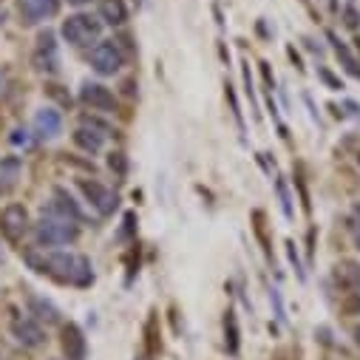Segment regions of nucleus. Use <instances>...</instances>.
<instances>
[{
  "label": "nucleus",
  "mask_w": 360,
  "mask_h": 360,
  "mask_svg": "<svg viewBox=\"0 0 360 360\" xmlns=\"http://www.w3.org/2000/svg\"><path fill=\"white\" fill-rule=\"evenodd\" d=\"M18 170H20V162H18V159H4V162H0V193L9 191V188H15Z\"/></svg>",
  "instance_id": "obj_18"
},
{
  "label": "nucleus",
  "mask_w": 360,
  "mask_h": 360,
  "mask_svg": "<svg viewBox=\"0 0 360 360\" xmlns=\"http://www.w3.org/2000/svg\"><path fill=\"white\" fill-rule=\"evenodd\" d=\"M85 125H91V131H88V128H77L74 131V142L82 148V150H88V153H97L100 148H103V142H105V131L108 128H103L100 122H94V120H88L85 117Z\"/></svg>",
  "instance_id": "obj_10"
},
{
  "label": "nucleus",
  "mask_w": 360,
  "mask_h": 360,
  "mask_svg": "<svg viewBox=\"0 0 360 360\" xmlns=\"http://www.w3.org/2000/svg\"><path fill=\"white\" fill-rule=\"evenodd\" d=\"M79 191L85 193V199L91 202L94 207H97V213L100 216H108V213H114L117 210V196L105 188V185H100V182H88V179H79Z\"/></svg>",
  "instance_id": "obj_8"
},
{
  "label": "nucleus",
  "mask_w": 360,
  "mask_h": 360,
  "mask_svg": "<svg viewBox=\"0 0 360 360\" xmlns=\"http://www.w3.org/2000/svg\"><path fill=\"white\" fill-rule=\"evenodd\" d=\"M357 49H360V37H357Z\"/></svg>",
  "instance_id": "obj_30"
},
{
  "label": "nucleus",
  "mask_w": 360,
  "mask_h": 360,
  "mask_svg": "<svg viewBox=\"0 0 360 360\" xmlns=\"http://www.w3.org/2000/svg\"><path fill=\"white\" fill-rule=\"evenodd\" d=\"M224 332L230 335L227 338V349L236 354L238 352V323H236V315L233 312H227V318H224Z\"/></svg>",
  "instance_id": "obj_19"
},
{
  "label": "nucleus",
  "mask_w": 360,
  "mask_h": 360,
  "mask_svg": "<svg viewBox=\"0 0 360 360\" xmlns=\"http://www.w3.org/2000/svg\"><path fill=\"white\" fill-rule=\"evenodd\" d=\"M335 281H338L343 290H357V287H360V264H354V261H340L338 269H335Z\"/></svg>",
  "instance_id": "obj_16"
},
{
  "label": "nucleus",
  "mask_w": 360,
  "mask_h": 360,
  "mask_svg": "<svg viewBox=\"0 0 360 360\" xmlns=\"http://www.w3.org/2000/svg\"><path fill=\"white\" fill-rule=\"evenodd\" d=\"M26 264L40 276H49L60 284H71V287H88L94 281V269L91 261L77 252H63V250H29Z\"/></svg>",
  "instance_id": "obj_1"
},
{
  "label": "nucleus",
  "mask_w": 360,
  "mask_h": 360,
  "mask_svg": "<svg viewBox=\"0 0 360 360\" xmlns=\"http://www.w3.org/2000/svg\"><path fill=\"white\" fill-rule=\"evenodd\" d=\"M343 23H346L349 29H354V26L360 23V15H357V9H352V6H349V9H343Z\"/></svg>",
  "instance_id": "obj_21"
},
{
  "label": "nucleus",
  "mask_w": 360,
  "mask_h": 360,
  "mask_svg": "<svg viewBox=\"0 0 360 360\" xmlns=\"http://www.w3.org/2000/svg\"><path fill=\"white\" fill-rule=\"evenodd\" d=\"M278 193H281V205H284V213L292 216V205H290V196H287V185L278 182Z\"/></svg>",
  "instance_id": "obj_22"
},
{
  "label": "nucleus",
  "mask_w": 360,
  "mask_h": 360,
  "mask_svg": "<svg viewBox=\"0 0 360 360\" xmlns=\"http://www.w3.org/2000/svg\"><path fill=\"white\" fill-rule=\"evenodd\" d=\"M335 49H338V57H343V63H346V71H349V74H354V77H360V68H357V63L352 60V54H349V51H346L340 43H338Z\"/></svg>",
  "instance_id": "obj_20"
},
{
  "label": "nucleus",
  "mask_w": 360,
  "mask_h": 360,
  "mask_svg": "<svg viewBox=\"0 0 360 360\" xmlns=\"http://www.w3.org/2000/svg\"><path fill=\"white\" fill-rule=\"evenodd\" d=\"M136 360H148V357H136Z\"/></svg>",
  "instance_id": "obj_29"
},
{
  "label": "nucleus",
  "mask_w": 360,
  "mask_h": 360,
  "mask_svg": "<svg viewBox=\"0 0 360 360\" xmlns=\"http://www.w3.org/2000/svg\"><path fill=\"white\" fill-rule=\"evenodd\" d=\"M63 349H65L68 360H85V338H82L79 326L68 323L63 329Z\"/></svg>",
  "instance_id": "obj_13"
},
{
  "label": "nucleus",
  "mask_w": 360,
  "mask_h": 360,
  "mask_svg": "<svg viewBox=\"0 0 360 360\" xmlns=\"http://www.w3.org/2000/svg\"><path fill=\"white\" fill-rule=\"evenodd\" d=\"M100 20L91 18V15H71L68 20H63V37L65 43L77 46V49H85L100 40Z\"/></svg>",
  "instance_id": "obj_3"
},
{
  "label": "nucleus",
  "mask_w": 360,
  "mask_h": 360,
  "mask_svg": "<svg viewBox=\"0 0 360 360\" xmlns=\"http://www.w3.org/2000/svg\"><path fill=\"white\" fill-rule=\"evenodd\" d=\"M29 312H32L37 321H46V323H57V321H60V309H57L51 301L40 298V295H29Z\"/></svg>",
  "instance_id": "obj_17"
},
{
  "label": "nucleus",
  "mask_w": 360,
  "mask_h": 360,
  "mask_svg": "<svg viewBox=\"0 0 360 360\" xmlns=\"http://www.w3.org/2000/svg\"><path fill=\"white\" fill-rule=\"evenodd\" d=\"M77 236H79L77 221H71L60 213H51V210L34 224V238L43 247H63V244H71Z\"/></svg>",
  "instance_id": "obj_2"
},
{
  "label": "nucleus",
  "mask_w": 360,
  "mask_h": 360,
  "mask_svg": "<svg viewBox=\"0 0 360 360\" xmlns=\"http://www.w3.org/2000/svg\"><path fill=\"white\" fill-rule=\"evenodd\" d=\"M122 63H125V57H122V51H120V46L114 40H100L91 49V68L97 74H103V77L117 74L122 68Z\"/></svg>",
  "instance_id": "obj_5"
},
{
  "label": "nucleus",
  "mask_w": 360,
  "mask_h": 360,
  "mask_svg": "<svg viewBox=\"0 0 360 360\" xmlns=\"http://www.w3.org/2000/svg\"><path fill=\"white\" fill-rule=\"evenodd\" d=\"M321 77H323V79H326V82H329L332 88H340V82H338V79H335V77H332L329 71H321Z\"/></svg>",
  "instance_id": "obj_24"
},
{
  "label": "nucleus",
  "mask_w": 360,
  "mask_h": 360,
  "mask_svg": "<svg viewBox=\"0 0 360 360\" xmlns=\"http://www.w3.org/2000/svg\"><path fill=\"white\" fill-rule=\"evenodd\" d=\"M60 0H20V12L26 23H40L51 15H57Z\"/></svg>",
  "instance_id": "obj_11"
},
{
  "label": "nucleus",
  "mask_w": 360,
  "mask_h": 360,
  "mask_svg": "<svg viewBox=\"0 0 360 360\" xmlns=\"http://www.w3.org/2000/svg\"><path fill=\"white\" fill-rule=\"evenodd\" d=\"M357 250H360V236H357Z\"/></svg>",
  "instance_id": "obj_27"
},
{
  "label": "nucleus",
  "mask_w": 360,
  "mask_h": 360,
  "mask_svg": "<svg viewBox=\"0 0 360 360\" xmlns=\"http://www.w3.org/2000/svg\"><path fill=\"white\" fill-rule=\"evenodd\" d=\"M34 68L54 74L60 68V54H57V40L51 32H40L37 37V49H34Z\"/></svg>",
  "instance_id": "obj_7"
},
{
  "label": "nucleus",
  "mask_w": 360,
  "mask_h": 360,
  "mask_svg": "<svg viewBox=\"0 0 360 360\" xmlns=\"http://www.w3.org/2000/svg\"><path fill=\"white\" fill-rule=\"evenodd\" d=\"M9 329H12V338H15L20 346H26V349H37V346L46 343V332H43L40 321H34L32 315L15 312L12 321H9Z\"/></svg>",
  "instance_id": "obj_4"
},
{
  "label": "nucleus",
  "mask_w": 360,
  "mask_h": 360,
  "mask_svg": "<svg viewBox=\"0 0 360 360\" xmlns=\"http://www.w3.org/2000/svg\"><path fill=\"white\" fill-rule=\"evenodd\" d=\"M354 343L360 346V326H354Z\"/></svg>",
  "instance_id": "obj_25"
},
{
  "label": "nucleus",
  "mask_w": 360,
  "mask_h": 360,
  "mask_svg": "<svg viewBox=\"0 0 360 360\" xmlns=\"http://www.w3.org/2000/svg\"><path fill=\"white\" fill-rule=\"evenodd\" d=\"M357 216H360V205H357Z\"/></svg>",
  "instance_id": "obj_28"
},
{
  "label": "nucleus",
  "mask_w": 360,
  "mask_h": 360,
  "mask_svg": "<svg viewBox=\"0 0 360 360\" xmlns=\"http://www.w3.org/2000/svg\"><path fill=\"white\" fill-rule=\"evenodd\" d=\"M51 213H60V216H65V219H71V221H82V213H79V207L74 205V199L63 191V188H57L54 191V202H51V207H49Z\"/></svg>",
  "instance_id": "obj_14"
},
{
  "label": "nucleus",
  "mask_w": 360,
  "mask_h": 360,
  "mask_svg": "<svg viewBox=\"0 0 360 360\" xmlns=\"http://www.w3.org/2000/svg\"><path fill=\"white\" fill-rule=\"evenodd\" d=\"M68 4H74V6H82V4H88V0H68Z\"/></svg>",
  "instance_id": "obj_26"
},
{
  "label": "nucleus",
  "mask_w": 360,
  "mask_h": 360,
  "mask_svg": "<svg viewBox=\"0 0 360 360\" xmlns=\"http://www.w3.org/2000/svg\"><path fill=\"white\" fill-rule=\"evenodd\" d=\"M111 167H117L120 173L125 170V162H122V153H114V156H111Z\"/></svg>",
  "instance_id": "obj_23"
},
{
  "label": "nucleus",
  "mask_w": 360,
  "mask_h": 360,
  "mask_svg": "<svg viewBox=\"0 0 360 360\" xmlns=\"http://www.w3.org/2000/svg\"><path fill=\"white\" fill-rule=\"evenodd\" d=\"M79 100H82L85 105H91L94 111H103V114L117 111V100H114V94L108 91L105 85H100V82H85V85H82V91H79Z\"/></svg>",
  "instance_id": "obj_9"
},
{
  "label": "nucleus",
  "mask_w": 360,
  "mask_h": 360,
  "mask_svg": "<svg viewBox=\"0 0 360 360\" xmlns=\"http://www.w3.org/2000/svg\"><path fill=\"white\" fill-rule=\"evenodd\" d=\"M100 18L108 26H122L128 20V9H125V0H100Z\"/></svg>",
  "instance_id": "obj_15"
},
{
  "label": "nucleus",
  "mask_w": 360,
  "mask_h": 360,
  "mask_svg": "<svg viewBox=\"0 0 360 360\" xmlns=\"http://www.w3.org/2000/svg\"><path fill=\"white\" fill-rule=\"evenodd\" d=\"M29 230V213L23 205H9L4 207V213H0V233H4L9 241H20L23 233Z\"/></svg>",
  "instance_id": "obj_6"
},
{
  "label": "nucleus",
  "mask_w": 360,
  "mask_h": 360,
  "mask_svg": "<svg viewBox=\"0 0 360 360\" xmlns=\"http://www.w3.org/2000/svg\"><path fill=\"white\" fill-rule=\"evenodd\" d=\"M34 131H37L40 139H54L63 131V117L54 108H40L34 114Z\"/></svg>",
  "instance_id": "obj_12"
}]
</instances>
